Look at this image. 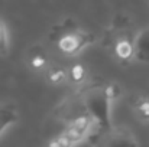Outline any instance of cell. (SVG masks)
Returning <instances> with one entry per match:
<instances>
[{
	"label": "cell",
	"mask_w": 149,
	"mask_h": 147,
	"mask_svg": "<svg viewBox=\"0 0 149 147\" xmlns=\"http://www.w3.org/2000/svg\"><path fill=\"white\" fill-rule=\"evenodd\" d=\"M83 101L93 123L99 127L101 133H107L111 128V121H110V102L111 101L106 95L104 87L101 85L90 87L84 92Z\"/></svg>",
	"instance_id": "obj_1"
},
{
	"label": "cell",
	"mask_w": 149,
	"mask_h": 147,
	"mask_svg": "<svg viewBox=\"0 0 149 147\" xmlns=\"http://www.w3.org/2000/svg\"><path fill=\"white\" fill-rule=\"evenodd\" d=\"M91 41H93V36L90 33H86L78 29H72V30H67L65 33H62L58 38L56 45L62 53L75 55L84 46H87Z\"/></svg>",
	"instance_id": "obj_2"
},
{
	"label": "cell",
	"mask_w": 149,
	"mask_h": 147,
	"mask_svg": "<svg viewBox=\"0 0 149 147\" xmlns=\"http://www.w3.org/2000/svg\"><path fill=\"white\" fill-rule=\"evenodd\" d=\"M133 55L142 61V62H149V28L142 29L138 32L133 41Z\"/></svg>",
	"instance_id": "obj_3"
},
{
	"label": "cell",
	"mask_w": 149,
	"mask_h": 147,
	"mask_svg": "<svg viewBox=\"0 0 149 147\" xmlns=\"http://www.w3.org/2000/svg\"><path fill=\"white\" fill-rule=\"evenodd\" d=\"M104 134L109 137L107 144H113V146H135L136 144V140L132 137V133L123 127L110 128Z\"/></svg>",
	"instance_id": "obj_4"
},
{
	"label": "cell",
	"mask_w": 149,
	"mask_h": 147,
	"mask_svg": "<svg viewBox=\"0 0 149 147\" xmlns=\"http://www.w3.org/2000/svg\"><path fill=\"white\" fill-rule=\"evenodd\" d=\"M17 120V112L12 107H0V134Z\"/></svg>",
	"instance_id": "obj_5"
},
{
	"label": "cell",
	"mask_w": 149,
	"mask_h": 147,
	"mask_svg": "<svg viewBox=\"0 0 149 147\" xmlns=\"http://www.w3.org/2000/svg\"><path fill=\"white\" fill-rule=\"evenodd\" d=\"M114 52L122 61H127L133 56V42H129L127 39H120L114 45Z\"/></svg>",
	"instance_id": "obj_6"
},
{
	"label": "cell",
	"mask_w": 149,
	"mask_h": 147,
	"mask_svg": "<svg viewBox=\"0 0 149 147\" xmlns=\"http://www.w3.org/2000/svg\"><path fill=\"white\" fill-rule=\"evenodd\" d=\"M86 77V69L83 65L80 63H75L71 69H70V78L74 81V82H81Z\"/></svg>",
	"instance_id": "obj_7"
},
{
	"label": "cell",
	"mask_w": 149,
	"mask_h": 147,
	"mask_svg": "<svg viewBox=\"0 0 149 147\" xmlns=\"http://www.w3.org/2000/svg\"><path fill=\"white\" fill-rule=\"evenodd\" d=\"M48 78H49V81L52 84H59L61 81H64L67 78V72L62 68H55V69H52L49 72Z\"/></svg>",
	"instance_id": "obj_8"
},
{
	"label": "cell",
	"mask_w": 149,
	"mask_h": 147,
	"mask_svg": "<svg viewBox=\"0 0 149 147\" xmlns=\"http://www.w3.org/2000/svg\"><path fill=\"white\" fill-rule=\"evenodd\" d=\"M9 50V39H7V32L4 25L0 22V53L4 55Z\"/></svg>",
	"instance_id": "obj_9"
},
{
	"label": "cell",
	"mask_w": 149,
	"mask_h": 147,
	"mask_svg": "<svg viewBox=\"0 0 149 147\" xmlns=\"http://www.w3.org/2000/svg\"><path fill=\"white\" fill-rule=\"evenodd\" d=\"M136 111L145 120H149V99H141L136 104Z\"/></svg>",
	"instance_id": "obj_10"
},
{
	"label": "cell",
	"mask_w": 149,
	"mask_h": 147,
	"mask_svg": "<svg viewBox=\"0 0 149 147\" xmlns=\"http://www.w3.org/2000/svg\"><path fill=\"white\" fill-rule=\"evenodd\" d=\"M104 92H106L107 97L110 98V101H114L116 98L119 97L120 90H119V87L116 84H107V85H104Z\"/></svg>",
	"instance_id": "obj_11"
},
{
	"label": "cell",
	"mask_w": 149,
	"mask_h": 147,
	"mask_svg": "<svg viewBox=\"0 0 149 147\" xmlns=\"http://www.w3.org/2000/svg\"><path fill=\"white\" fill-rule=\"evenodd\" d=\"M45 65H47V59H45L42 55H35V56H32V59H31V66H32V68L41 69V68H44Z\"/></svg>",
	"instance_id": "obj_12"
},
{
	"label": "cell",
	"mask_w": 149,
	"mask_h": 147,
	"mask_svg": "<svg viewBox=\"0 0 149 147\" xmlns=\"http://www.w3.org/2000/svg\"><path fill=\"white\" fill-rule=\"evenodd\" d=\"M70 144H71V141H70V140H68V139H67V137H65V136H64V134H61V136H59V137H58V139H56V140H55V141H52V143H51V146H70Z\"/></svg>",
	"instance_id": "obj_13"
}]
</instances>
